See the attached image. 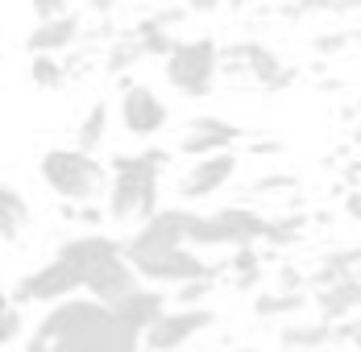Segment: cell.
Masks as SVG:
<instances>
[{
    "mask_svg": "<svg viewBox=\"0 0 361 352\" xmlns=\"http://www.w3.org/2000/svg\"><path fill=\"white\" fill-rule=\"evenodd\" d=\"M145 332L112 311L92 294H71L50 303L46 315L34 323L25 352H142Z\"/></svg>",
    "mask_w": 361,
    "mask_h": 352,
    "instance_id": "6da1fadb",
    "label": "cell"
},
{
    "mask_svg": "<svg viewBox=\"0 0 361 352\" xmlns=\"http://www.w3.org/2000/svg\"><path fill=\"white\" fill-rule=\"evenodd\" d=\"M162 203V166L149 153H112L109 191H104V215L112 224L149 220Z\"/></svg>",
    "mask_w": 361,
    "mask_h": 352,
    "instance_id": "7a4b0ae2",
    "label": "cell"
},
{
    "mask_svg": "<svg viewBox=\"0 0 361 352\" xmlns=\"http://www.w3.org/2000/svg\"><path fill=\"white\" fill-rule=\"evenodd\" d=\"M37 178L42 187L63 199V203H92L96 195L109 191V166L92 153V149H79V145H54L37 158Z\"/></svg>",
    "mask_w": 361,
    "mask_h": 352,
    "instance_id": "3957f363",
    "label": "cell"
},
{
    "mask_svg": "<svg viewBox=\"0 0 361 352\" xmlns=\"http://www.w3.org/2000/svg\"><path fill=\"white\" fill-rule=\"evenodd\" d=\"M270 232V215L245 203H228L216 211H195L191 215V237L187 245L195 249H245V245H266Z\"/></svg>",
    "mask_w": 361,
    "mask_h": 352,
    "instance_id": "277c9868",
    "label": "cell"
},
{
    "mask_svg": "<svg viewBox=\"0 0 361 352\" xmlns=\"http://www.w3.org/2000/svg\"><path fill=\"white\" fill-rule=\"evenodd\" d=\"M162 75L166 83L187 96V100H208L216 92V79H220V46L212 37H179L175 50L162 58Z\"/></svg>",
    "mask_w": 361,
    "mask_h": 352,
    "instance_id": "5b68a950",
    "label": "cell"
},
{
    "mask_svg": "<svg viewBox=\"0 0 361 352\" xmlns=\"http://www.w3.org/2000/svg\"><path fill=\"white\" fill-rule=\"evenodd\" d=\"M191 208H158L149 220L137 224V232L125 241V257L133 261V265H142L149 257H162V253H171V249L187 245V237H191Z\"/></svg>",
    "mask_w": 361,
    "mask_h": 352,
    "instance_id": "8992f818",
    "label": "cell"
},
{
    "mask_svg": "<svg viewBox=\"0 0 361 352\" xmlns=\"http://www.w3.org/2000/svg\"><path fill=\"white\" fill-rule=\"evenodd\" d=\"M83 290V278H79V270L67 265L63 257H50L46 265H37L30 274H21V278L13 282V290H8V303H21V307H30V303H63V298H71Z\"/></svg>",
    "mask_w": 361,
    "mask_h": 352,
    "instance_id": "52a82bcc",
    "label": "cell"
},
{
    "mask_svg": "<svg viewBox=\"0 0 361 352\" xmlns=\"http://www.w3.org/2000/svg\"><path fill=\"white\" fill-rule=\"evenodd\" d=\"M116 120L129 137L154 141L171 125V108L166 100L149 87V83H121V100H116Z\"/></svg>",
    "mask_w": 361,
    "mask_h": 352,
    "instance_id": "ba28073f",
    "label": "cell"
},
{
    "mask_svg": "<svg viewBox=\"0 0 361 352\" xmlns=\"http://www.w3.org/2000/svg\"><path fill=\"white\" fill-rule=\"evenodd\" d=\"M237 166L241 158L233 149H220V153H208V158H191V166L179 175V199L183 203H200V199H212L220 195L233 178H237Z\"/></svg>",
    "mask_w": 361,
    "mask_h": 352,
    "instance_id": "9c48e42d",
    "label": "cell"
},
{
    "mask_svg": "<svg viewBox=\"0 0 361 352\" xmlns=\"http://www.w3.org/2000/svg\"><path fill=\"white\" fill-rule=\"evenodd\" d=\"M216 323L212 307H175L145 332V352H183L195 336H204Z\"/></svg>",
    "mask_w": 361,
    "mask_h": 352,
    "instance_id": "30bf717a",
    "label": "cell"
},
{
    "mask_svg": "<svg viewBox=\"0 0 361 352\" xmlns=\"http://www.w3.org/2000/svg\"><path fill=\"white\" fill-rule=\"evenodd\" d=\"M142 282H154V286H183V282H195V278H216L220 265H212L208 257H200L195 245H179L162 257H149L142 265H133Z\"/></svg>",
    "mask_w": 361,
    "mask_h": 352,
    "instance_id": "8fae6325",
    "label": "cell"
},
{
    "mask_svg": "<svg viewBox=\"0 0 361 352\" xmlns=\"http://www.w3.org/2000/svg\"><path fill=\"white\" fill-rule=\"evenodd\" d=\"M125 253V241H116L109 232H100V228H87V232H79V237H67L54 257H63L67 265L79 270V278H87L100 261H109V257H121Z\"/></svg>",
    "mask_w": 361,
    "mask_h": 352,
    "instance_id": "7c38bea8",
    "label": "cell"
},
{
    "mask_svg": "<svg viewBox=\"0 0 361 352\" xmlns=\"http://www.w3.org/2000/svg\"><path fill=\"white\" fill-rule=\"evenodd\" d=\"M116 315L125 319V323H133L137 332H149L158 319L166 315V294H162V286H154V282H137L133 290H125L116 303H109Z\"/></svg>",
    "mask_w": 361,
    "mask_h": 352,
    "instance_id": "4fadbf2b",
    "label": "cell"
},
{
    "mask_svg": "<svg viewBox=\"0 0 361 352\" xmlns=\"http://www.w3.org/2000/svg\"><path fill=\"white\" fill-rule=\"evenodd\" d=\"M79 42H83V21L75 13H63V17L37 21L25 34V50L30 54H71Z\"/></svg>",
    "mask_w": 361,
    "mask_h": 352,
    "instance_id": "5bb4252c",
    "label": "cell"
},
{
    "mask_svg": "<svg viewBox=\"0 0 361 352\" xmlns=\"http://www.w3.org/2000/svg\"><path fill=\"white\" fill-rule=\"evenodd\" d=\"M142 282V274L133 270V261L121 253V257H109V261H100L87 278H83V294H92V298H100V303H116L125 290H133Z\"/></svg>",
    "mask_w": 361,
    "mask_h": 352,
    "instance_id": "9a60e30c",
    "label": "cell"
},
{
    "mask_svg": "<svg viewBox=\"0 0 361 352\" xmlns=\"http://www.w3.org/2000/svg\"><path fill=\"white\" fill-rule=\"evenodd\" d=\"M312 307H316V315L328 319V323H345V319H353L361 311V274L312 290Z\"/></svg>",
    "mask_w": 361,
    "mask_h": 352,
    "instance_id": "2e32d148",
    "label": "cell"
},
{
    "mask_svg": "<svg viewBox=\"0 0 361 352\" xmlns=\"http://www.w3.org/2000/svg\"><path fill=\"white\" fill-rule=\"evenodd\" d=\"M353 274H361V245H341V249L320 253V261L307 274V286L320 290V286H332V282L353 278Z\"/></svg>",
    "mask_w": 361,
    "mask_h": 352,
    "instance_id": "e0dca14e",
    "label": "cell"
},
{
    "mask_svg": "<svg viewBox=\"0 0 361 352\" xmlns=\"http://www.w3.org/2000/svg\"><path fill=\"white\" fill-rule=\"evenodd\" d=\"M142 58H149V54H145V46H142L137 25H129V30H116V37L104 46V75L121 79V75H129V70L137 67Z\"/></svg>",
    "mask_w": 361,
    "mask_h": 352,
    "instance_id": "ac0fdd59",
    "label": "cell"
},
{
    "mask_svg": "<svg viewBox=\"0 0 361 352\" xmlns=\"http://www.w3.org/2000/svg\"><path fill=\"white\" fill-rule=\"evenodd\" d=\"M336 340V323H328V319H312V323H287V327H279V344L283 348H299V352H320L328 348Z\"/></svg>",
    "mask_w": 361,
    "mask_h": 352,
    "instance_id": "d6986e66",
    "label": "cell"
},
{
    "mask_svg": "<svg viewBox=\"0 0 361 352\" xmlns=\"http://www.w3.org/2000/svg\"><path fill=\"white\" fill-rule=\"evenodd\" d=\"M25 228H30V203L13 182H4L0 187V237H4V245H17L25 237Z\"/></svg>",
    "mask_w": 361,
    "mask_h": 352,
    "instance_id": "ffe728a7",
    "label": "cell"
},
{
    "mask_svg": "<svg viewBox=\"0 0 361 352\" xmlns=\"http://www.w3.org/2000/svg\"><path fill=\"white\" fill-rule=\"evenodd\" d=\"M312 307V290H262L253 298V319H287Z\"/></svg>",
    "mask_w": 361,
    "mask_h": 352,
    "instance_id": "44dd1931",
    "label": "cell"
},
{
    "mask_svg": "<svg viewBox=\"0 0 361 352\" xmlns=\"http://www.w3.org/2000/svg\"><path fill=\"white\" fill-rule=\"evenodd\" d=\"M224 270L233 274V290H253V286H262V274H266V253L257 245L233 249Z\"/></svg>",
    "mask_w": 361,
    "mask_h": 352,
    "instance_id": "7402d4cb",
    "label": "cell"
},
{
    "mask_svg": "<svg viewBox=\"0 0 361 352\" xmlns=\"http://www.w3.org/2000/svg\"><path fill=\"white\" fill-rule=\"evenodd\" d=\"M30 83L42 92H59L71 83V67L63 54H30Z\"/></svg>",
    "mask_w": 361,
    "mask_h": 352,
    "instance_id": "603a6c76",
    "label": "cell"
},
{
    "mask_svg": "<svg viewBox=\"0 0 361 352\" xmlns=\"http://www.w3.org/2000/svg\"><path fill=\"white\" fill-rule=\"evenodd\" d=\"M109 120H112V108L104 104V100H96V104L83 112V120H79V129H75V145L79 149H100L104 145V137H109Z\"/></svg>",
    "mask_w": 361,
    "mask_h": 352,
    "instance_id": "cb8c5ba5",
    "label": "cell"
},
{
    "mask_svg": "<svg viewBox=\"0 0 361 352\" xmlns=\"http://www.w3.org/2000/svg\"><path fill=\"white\" fill-rule=\"evenodd\" d=\"M307 237V215L303 211H283V215H270V232H266V245L270 249H287L299 245Z\"/></svg>",
    "mask_w": 361,
    "mask_h": 352,
    "instance_id": "d4e9b609",
    "label": "cell"
},
{
    "mask_svg": "<svg viewBox=\"0 0 361 352\" xmlns=\"http://www.w3.org/2000/svg\"><path fill=\"white\" fill-rule=\"evenodd\" d=\"M237 141L224 137V133H204V129H183L175 153L179 158H208V153H220V149H233Z\"/></svg>",
    "mask_w": 361,
    "mask_h": 352,
    "instance_id": "484cf974",
    "label": "cell"
},
{
    "mask_svg": "<svg viewBox=\"0 0 361 352\" xmlns=\"http://www.w3.org/2000/svg\"><path fill=\"white\" fill-rule=\"evenodd\" d=\"M137 34H142V46L149 58H166L171 50H175V42H179V34H171V30H158L154 21H137Z\"/></svg>",
    "mask_w": 361,
    "mask_h": 352,
    "instance_id": "4316f807",
    "label": "cell"
},
{
    "mask_svg": "<svg viewBox=\"0 0 361 352\" xmlns=\"http://www.w3.org/2000/svg\"><path fill=\"white\" fill-rule=\"evenodd\" d=\"M25 336V307L21 303H4V319H0V344L13 348Z\"/></svg>",
    "mask_w": 361,
    "mask_h": 352,
    "instance_id": "83f0119b",
    "label": "cell"
},
{
    "mask_svg": "<svg viewBox=\"0 0 361 352\" xmlns=\"http://www.w3.org/2000/svg\"><path fill=\"white\" fill-rule=\"evenodd\" d=\"M183 129H204V133H224V137H241V125H233V120H224V116H212V112H195V116H187V125Z\"/></svg>",
    "mask_w": 361,
    "mask_h": 352,
    "instance_id": "f1b7e54d",
    "label": "cell"
},
{
    "mask_svg": "<svg viewBox=\"0 0 361 352\" xmlns=\"http://www.w3.org/2000/svg\"><path fill=\"white\" fill-rule=\"evenodd\" d=\"M353 37L357 34H349V30H332V34L312 37V50H316L320 58H336V54H345V50L353 46Z\"/></svg>",
    "mask_w": 361,
    "mask_h": 352,
    "instance_id": "f546056e",
    "label": "cell"
},
{
    "mask_svg": "<svg viewBox=\"0 0 361 352\" xmlns=\"http://www.w3.org/2000/svg\"><path fill=\"white\" fill-rule=\"evenodd\" d=\"M216 290V278H195V282H183V286H175V303H183V307H204V298Z\"/></svg>",
    "mask_w": 361,
    "mask_h": 352,
    "instance_id": "4dcf8cb0",
    "label": "cell"
},
{
    "mask_svg": "<svg viewBox=\"0 0 361 352\" xmlns=\"http://www.w3.org/2000/svg\"><path fill=\"white\" fill-rule=\"evenodd\" d=\"M279 191H295V175L290 170H270L253 182V195H279Z\"/></svg>",
    "mask_w": 361,
    "mask_h": 352,
    "instance_id": "1f68e13d",
    "label": "cell"
},
{
    "mask_svg": "<svg viewBox=\"0 0 361 352\" xmlns=\"http://www.w3.org/2000/svg\"><path fill=\"white\" fill-rule=\"evenodd\" d=\"M245 149H250V158H279V153H287V141L283 137H253Z\"/></svg>",
    "mask_w": 361,
    "mask_h": 352,
    "instance_id": "d6a6232c",
    "label": "cell"
},
{
    "mask_svg": "<svg viewBox=\"0 0 361 352\" xmlns=\"http://www.w3.org/2000/svg\"><path fill=\"white\" fill-rule=\"evenodd\" d=\"M30 13H34V21H50V17L71 13V8H67V0H30Z\"/></svg>",
    "mask_w": 361,
    "mask_h": 352,
    "instance_id": "836d02e7",
    "label": "cell"
},
{
    "mask_svg": "<svg viewBox=\"0 0 361 352\" xmlns=\"http://www.w3.org/2000/svg\"><path fill=\"white\" fill-rule=\"evenodd\" d=\"M279 290H312L299 265H279Z\"/></svg>",
    "mask_w": 361,
    "mask_h": 352,
    "instance_id": "e575fe53",
    "label": "cell"
},
{
    "mask_svg": "<svg viewBox=\"0 0 361 352\" xmlns=\"http://www.w3.org/2000/svg\"><path fill=\"white\" fill-rule=\"evenodd\" d=\"M295 83H299V70H295V67H283L279 75H274V83L266 87V96H279V92H287V87H295Z\"/></svg>",
    "mask_w": 361,
    "mask_h": 352,
    "instance_id": "d590c367",
    "label": "cell"
},
{
    "mask_svg": "<svg viewBox=\"0 0 361 352\" xmlns=\"http://www.w3.org/2000/svg\"><path fill=\"white\" fill-rule=\"evenodd\" d=\"M83 4H87L92 17H112V13L121 8V0H83Z\"/></svg>",
    "mask_w": 361,
    "mask_h": 352,
    "instance_id": "8d00e7d4",
    "label": "cell"
},
{
    "mask_svg": "<svg viewBox=\"0 0 361 352\" xmlns=\"http://www.w3.org/2000/svg\"><path fill=\"white\" fill-rule=\"evenodd\" d=\"M341 211H345L353 224H361V191H349V195H345V203H341Z\"/></svg>",
    "mask_w": 361,
    "mask_h": 352,
    "instance_id": "74e56055",
    "label": "cell"
},
{
    "mask_svg": "<svg viewBox=\"0 0 361 352\" xmlns=\"http://www.w3.org/2000/svg\"><path fill=\"white\" fill-rule=\"evenodd\" d=\"M357 178H361V149H357V158L345 166V182H357Z\"/></svg>",
    "mask_w": 361,
    "mask_h": 352,
    "instance_id": "f35d334b",
    "label": "cell"
},
{
    "mask_svg": "<svg viewBox=\"0 0 361 352\" xmlns=\"http://www.w3.org/2000/svg\"><path fill=\"white\" fill-rule=\"evenodd\" d=\"M349 141H353V149H361V120H357V129H353V137Z\"/></svg>",
    "mask_w": 361,
    "mask_h": 352,
    "instance_id": "ab89813d",
    "label": "cell"
},
{
    "mask_svg": "<svg viewBox=\"0 0 361 352\" xmlns=\"http://www.w3.org/2000/svg\"><path fill=\"white\" fill-rule=\"evenodd\" d=\"M353 348H357V352H361V332H357V336H353Z\"/></svg>",
    "mask_w": 361,
    "mask_h": 352,
    "instance_id": "60d3db41",
    "label": "cell"
},
{
    "mask_svg": "<svg viewBox=\"0 0 361 352\" xmlns=\"http://www.w3.org/2000/svg\"><path fill=\"white\" fill-rule=\"evenodd\" d=\"M274 352H299V348H283V344H279V348H274Z\"/></svg>",
    "mask_w": 361,
    "mask_h": 352,
    "instance_id": "b9f144b4",
    "label": "cell"
},
{
    "mask_svg": "<svg viewBox=\"0 0 361 352\" xmlns=\"http://www.w3.org/2000/svg\"><path fill=\"white\" fill-rule=\"evenodd\" d=\"M353 116H357V120H361V104H357V108H353Z\"/></svg>",
    "mask_w": 361,
    "mask_h": 352,
    "instance_id": "7bdbcfd3",
    "label": "cell"
},
{
    "mask_svg": "<svg viewBox=\"0 0 361 352\" xmlns=\"http://www.w3.org/2000/svg\"><path fill=\"white\" fill-rule=\"evenodd\" d=\"M233 352H257V348H233Z\"/></svg>",
    "mask_w": 361,
    "mask_h": 352,
    "instance_id": "ee69618b",
    "label": "cell"
},
{
    "mask_svg": "<svg viewBox=\"0 0 361 352\" xmlns=\"http://www.w3.org/2000/svg\"><path fill=\"white\" fill-rule=\"evenodd\" d=\"M320 352H328V348H320Z\"/></svg>",
    "mask_w": 361,
    "mask_h": 352,
    "instance_id": "f6af8a7d",
    "label": "cell"
}]
</instances>
